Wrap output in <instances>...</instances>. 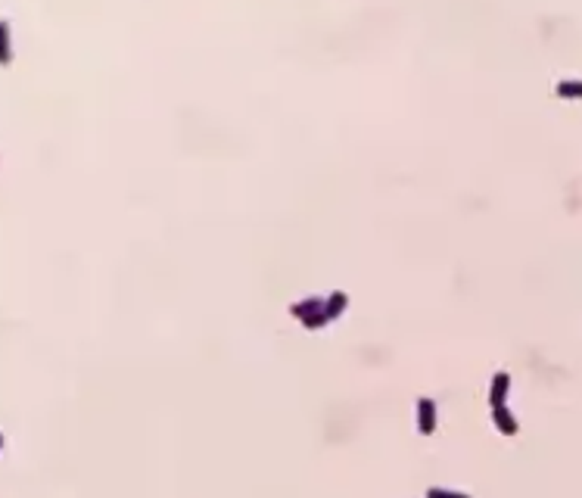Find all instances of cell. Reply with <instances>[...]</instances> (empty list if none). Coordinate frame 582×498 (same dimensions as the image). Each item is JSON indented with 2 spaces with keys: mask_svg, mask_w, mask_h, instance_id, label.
<instances>
[{
  "mask_svg": "<svg viewBox=\"0 0 582 498\" xmlns=\"http://www.w3.org/2000/svg\"><path fill=\"white\" fill-rule=\"evenodd\" d=\"M420 430H433V408H430V402H420Z\"/></svg>",
  "mask_w": 582,
  "mask_h": 498,
  "instance_id": "obj_1",
  "label": "cell"
},
{
  "mask_svg": "<svg viewBox=\"0 0 582 498\" xmlns=\"http://www.w3.org/2000/svg\"><path fill=\"white\" fill-rule=\"evenodd\" d=\"M505 389H507V377L501 374L498 380H495V387H492V402H495V405L501 402V396H505Z\"/></svg>",
  "mask_w": 582,
  "mask_h": 498,
  "instance_id": "obj_2",
  "label": "cell"
}]
</instances>
